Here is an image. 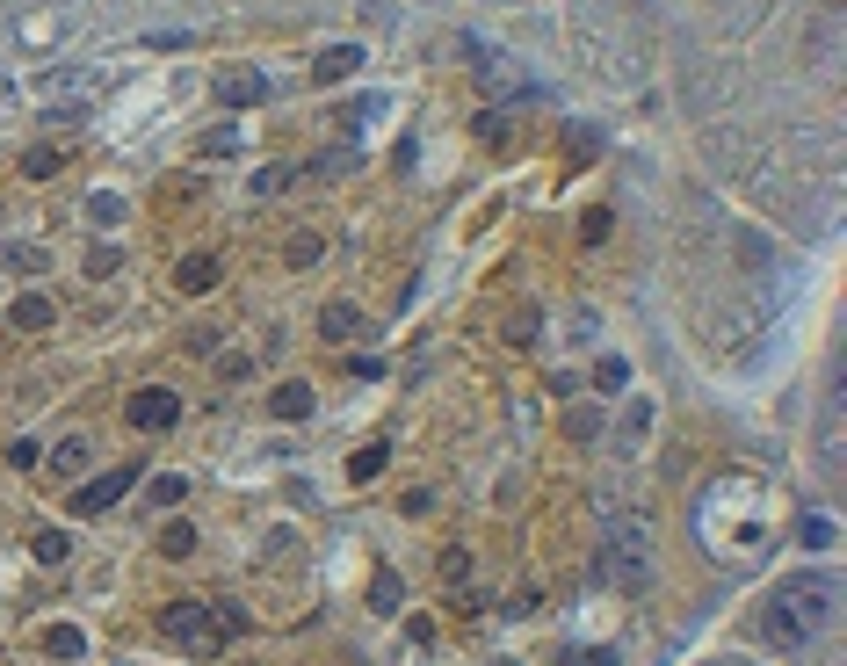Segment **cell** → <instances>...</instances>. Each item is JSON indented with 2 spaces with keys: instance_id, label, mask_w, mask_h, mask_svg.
Masks as SVG:
<instances>
[{
  "instance_id": "obj_13",
  "label": "cell",
  "mask_w": 847,
  "mask_h": 666,
  "mask_svg": "<svg viewBox=\"0 0 847 666\" xmlns=\"http://www.w3.org/2000/svg\"><path fill=\"white\" fill-rule=\"evenodd\" d=\"M384 464H391V449H384V442H370V449H355V457H348V478H355V486H370Z\"/></svg>"
},
{
  "instance_id": "obj_29",
  "label": "cell",
  "mask_w": 847,
  "mask_h": 666,
  "mask_svg": "<svg viewBox=\"0 0 847 666\" xmlns=\"http://www.w3.org/2000/svg\"><path fill=\"white\" fill-rule=\"evenodd\" d=\"M290 181H297L290 167H268V174H254V189H261V196H276V189H290Z\"/></svg>"
},
{
  "instance_id": "obj_6",
  "label": "cell",
  "mask_w": 847,
  "mask_h": 666,
  "mask_svg": "<svg viewBox=\"0 0 847 666\" xmlns=\"http://www.w3.org/2000/svg\"><path fill=\"white\" fill-rule=\"evenodd\" d=\"M471 58H478V73H486V87H493V95H529V80L514 73L507 58H493V51H478V44H471Z\"/></svg>"
},
{
  "instance_id": "obj_14",
  "label": "cell",
  "mask_w": 847,
  "mask_h": 666,
  "mask_svg": "<svg viewBox=\"0 0 847 666\" xmlns=\"http://www.w3.org/2000/svg\"><path fill=\"white\" fill-rule=\"evenodd\" d=\"M29 551H37V565H66V558H73V536H66V529H37V543H29Z\"/></svg>"
},
{
  "instance_id": "obj_25",
  "label": "cell",
  "mask_w": 847,
  "mask_h": 666,
  "mask_svg": "<svg viewBox=\"0 0 847 666\" xmlns=\"http://www.w3.org/2000/svg\"><path fill=\"white\" fill-rule=\"evenodd\" d=\"M580 239H587V247H601V239H609V210H587V218H580Z\"/></svg>"
},
{
  "instance_id": "obj_7",
  "label": "cell",
  "mask_w": 847,
  "mask_h": 666,
  "mask_svg": "<svg viewBox=\"0 0 847 666\" xmlns=\"http://www.w3.org/2000/svg\"><path fill=\"white\" fill-rule=\"evenodd\" d=\"M0 276H44V247H29V239H0Z\"/></svg>"
},
{
  "instance_id": "obj_28",
  "label": "cell",
  "mask_w": 847,
  "mask_h": 666,
  "mask_svg": "<svg viewBox=\"0 0 847 666\" xmlns=\"http://www.w3.org/2000/svg\"><path fill=\"white\" fill-rule=\"evenodd\" d=\"M804 543H811V551H826V543H833V522H826V514H811V522H804Z\"/></svg>"
},
{
  "instance_id": "obj_20",
  "label": "cell",
  "mask_w": 847,
  "mask_h": 666,
  "mask_svg": "<svg viewBox=\"0 0 847 666\" xmlns=\"http://www.w3.org/2000/svg\"><path fill=\"white\" fill-rule=\"evenodd\" d=\"M160 551H167V558H189V551H196V529H189V522H167V529H160Z\"/></svg>"
},
{
  "instance_id": "obj_11",
  "label": "cell",
  "mask_w": 847,
  "mask_h": 666,
  "mask_svg": "<svg viewBox=\"0 0 847 666\" xmlns=\"http://www.w3.org/2000/svg\"><path fill=\"white\" fill-rule=\"evenodd\" d=\"M355 66H362V44H341V51H326V58H319V66H312V73H319L326 87H334V80H348Z\"/></svg>"
},
{
  "instance_id": "obj_27",
  "label": "cell",
  "mask_w": 847,
  "mask_h": 666,
  "mask_svg": "<svg viewBox=\"0 0 847 666\" xmlns=\"http://www.w3.org/2000/svg\"><path fill=\"white\" fill-rule=\"evenodd\" d=\"M87 218H102V225H116V218H124V203H116V196H109V189H102V196H95V203H87Z\"/></svg>"
},
{
  "instance_id": "obj_5",
  "label": "cell",
  "mask_w": 847,
  "mask_h": 666,
  "mask_svg": "<svg viewBox=\"0 0 847 666\" xmlns=\"http://www.w3.org/2000/svg\"><path fill=\"white\" fill-rule=\"evenodd\" d=\"M218 102L225 109H261L268 102V73L261 66H225L218 73Z\"/></svg>"
},
{
  "instance_id": "obj_2",
  "label": "cell",
  "mask_w": 847,
  "mask_h": 666,
  "mask_svg": "<svg viewBox=\"0 0 847 666\" xmlns=\"http://www.w3.org/2000/svg\"><path fill=\"white\" fill-rule=\"evenodd\" d=\"M160 630H167L174 645H189V652H218V638H225L218 609H203V601H167V609H160Z\"/></svg>"
},
{
  "instance_id": "obj_1",
  "label": "cell",
  "mask_w": 847,
  "mask_h": 666,
  "mask_svg": "<svg viewBox=\"0 0 847 666\" xmlns=\"http://www.w3.org/2000/svg\"><path fill=\"white\" fill-rule=\"evenodd\" d=\"M833 623H840V580L819 572V565L790 572V580L775 587V601H768V638L775 645H811Z\"/></svg>"
},
{
  "instance_id": "obj_8",
  "label": "cell",
  "mask_w": 847,
  "mask_h": 666,
  "mask_svg": "<svg viewBox=\"0 0 847 666\" xmlns=\"http://www.w3.org/2000/svg\"><path fill=\"white\" fill-rule=\"evenodd\" d=\"M22 333H51V319H58V305H51V297L44 290H29V297H15V312H8Z\"/></svg>"
},
{
  "instance_id": "obj_15",
  "label": "cell",
  "mask_w": 847,
  "mask_h": 666,
  "mask_svg": "<svg viewBox=\"0 0 847 666\" xmlns=\"http://www.w3.org/2000/svg\"><path fill=\"white\" fill-rule=\"evenodd\" d=\"M276 413H283V420H305V413H312V384H283V391H276Z\"/></svg>"
},
{
  "instance_id": "obj_10",
  "label": "cell",
  "mask_w": 847,
  "mask_h": 666,
  "mask_svg": "<svg viewBox=\"0 0 847 666\" xmlns=\"http://www.w3.org/2000/svg\"><path fill=\"white\" fill-rule=\"evenodd\" d=\"M58 167H66V145H29V153H22V174L29 181H51Z\"/></svg>"
},
{
  "instance_id": "obj_24",
  "label": "cell",
  "mask_w": 847,
  "mask_h": 666,
  "mask_svg": "<svg viewBox=\"0 0 847 666\" xmlns=\"http://www.w3.org/2000/svg\"><path fill=\"white\" fill-rule=\"evenodd\" d=\"M174 500H189V478H153V507H174Z\"/></svg>"
},
{
  "instance_id": "obj_17",
  "label": "cell",
  "mask_w": 847,
  "mask_h": 666,
  "mask_svg": "<svg viewBox=\"0 0 847 666\" xmlns=\"http://www.w3.org/2000/svg\"><path fill=\"white\" fill-rule=\"evenodd\" d=\"M87 457H95V449L73 435V442H58V449H51V471H87Z\"/></svg>"
},
{
  "instance_id": "obj_21",
  "label": "cell",
  "mask_w": 847,
  "mask_h": 666,
  "mask_svg": "<svg viewBox=\"0 0 847 666\" xmlns=\"http://www.w3.org/2000/svg\"><path fill=\"white\" fill-rule=\"evenodd\" d=\"M319 326H326V341H348V333H355V305H326Z\"/></svg>"
},
{
  "instance_id": "obj_19",
  "label": "cell",
  "mask_w": 847,
  "mask_h": 666,
  "mask_svg": "<svg viewBox=\"0 0 847 666\" xmlns=\"http://www.w3.org/2000/svg\"><path fill=\"white\" fill-rule=\"evenodd\" d=\"M594 384H601V391H623V384H630V362H623V355H601V362H594Z\"/></svg>"
},
{
  "instance_id": "obj_23",
  "label": "cell",
  "mask_w": 847,
  "mask_h": 666,
  "mask_svg": "<svg viewBox=\"0 0 847 666\" xmlns=\"http://www.w3.org/2000/svg\"><path fill=\"white\" fill-rule=\"evenodd\" d=\"M565 428L587 442V435H601V413H594V406H572V413H565Z\"/></svg>"
},
{
  "instance_id": "obj_22",
  "label": "cell",
  "mask_w": 847,
  "mask_h": 666,
  "mask_svg": "<svg viewBox=\"0 0 847 666\" xmlns=\"http://www.w3.org/2000/svg\"><path fill=\"white\" fill-rule=\"evenodd\" d=\"M319 261V232H297L290 239V268H312Z\"/></svg>"
},
{
  "instance_id": "obj_32",
  "label": "cell",
  "mask_w": 847,
  "mask_h": 666,
  "mask_svg": "<svg viewBox=\"0 0 847 666\" xmlns=\"http://www.w3.org/2000/svg\"><path fill=\"white\" fill-rule=\"evenodd\" d=\"M0 102H8V80H0Z\"/></svg>"
},
{
  "instance_id": "obj_4",
  "label": "cell",
  "mask_w": 847,
  "mask_h": 666,
  "mask_svg": "<svg viewBox=\"0 0 847 666\" xmlns=\"http://www.w3.org/2000/svg\"><path fill=\"white\" fill-rule=\"evenodd\" d=\"M131 486H138V464H116V471H102V478H95V486H80V493H73V514H109Z\"/></svg>"
},
{
  "instance_id": "obj_26",
  "label": "cell",
  "mask_w": 847,
  "mask_h": 666,
  "mask_svg": "<svg viewBox=\"0 0 847 666\" xmlns=\"http://www.w3.org/2000/svg\"><path fill=\"white\" fill-rule=\"evenodd\" d=\"M442 580L464 587V580H471V558H464V551H442Z\"/></svg>"
},
{
  "instance_id": "obj_16",
  "label": "cell",
  "mask_w": 847,
  "mask_h": 666,
  "mask_svg": "<svg viewBox=\"0 0 847 666\" xmlns=\"http://www.w3.org/2000/svg\"><path fill=\"white\" fill-rule=\"evenodd\" d=\"M44 645H51V659H80V652H87V630H73V623H58V630H51Z\"/></svg>"
},
{
  "instance_id": "obj_31",
  "label": "cell",
  "mask_w": 847,
  "mask_h": 666,
  "mask_svg": "<svg viewBox=\"0 0 847 666\" xmlns=\"http://www.w3.org/2000/svg\"><path fill=\"white\" fill-rule=\"evenodd\" d=\"M572 666H616V652H572Z\"/></svg>"
},
{
  "instance_id": "obj_12",
  "label": "cell",
  "mask_w": 847,
  "mask_h": 666,
  "mask_svg": "<svg viewBox=\"0 0 847 666\" xmlns=\"http://www.w3.org/2000/svg\"><path fill=\"white\" fill-rule=\"evenodd\" d=\"M102 73H87V66H58V73H44L37 87H44V95H80V87H95Z\"/></svg>"
},
{
  "instance_id": "obj_30",
  "label": "cell",
  "mask_w": 847,
  "mask_h": 666,
  "mask_svg": "<svg viewBox=\"0 0 847 666\" xmlns=\"http://www.w3.org/2000/svg\"><path fill=\"white\" fill-rule=\"evenodd\" d=\"M478 138L500 145V138H507V116H500V109H486V116H478Z\"/></svg>"
},
{
  "instance_id": "obj_9",
  "label": "cell",
  "mask_w": 847,
  "mask_h": 666,
  "mask_svg": "<svg viewBox=\"0 0 847 666\" xmlns=\"http://www.w3.org/2000/svg\"><path fill=\"white\" fill-rule=\"evenodd\" d=\"M174 283H181V290H189V297H203L210 283H218V254H189V261H181V268H174Z\"/></svg>"
},
{
  "instance_id": "obj_33",
  "label": "cell",
  "mask_w": 847,
  "mask_h": 666,
  "mask_svg": "<svg viewBox=\"0 0 847 666\" xmlns=\"http://www.w3.org/2000/svg\"><path fill=\"white\" fill-rule=\"evenodd\" d=\"M638 8H659V0H638Z\"/></svg>"
},
{
  "instance_id": "obj_18",
  "label": "cell",
  "mask_w": 847,
  "mask_h": 666,
  "mask_svg": "<svg viewBox=\"0 0 847 666\" xmlns=\"http://www.w3.org/2000/svg\"><path fill=\"white\" fill-rule=\"evenodd\" d=\"M370 601H377V609H399V601H406V580H399V572H377V580H370Z\"/></svg>"
},
{
  "instance_id": "obj_3",
  "label": "cell",
  "mask_w": 847,
  "mask_h": 666,
  "mask_svg": "<svg viewBox=\"0 0 847 666\" xmlns=\"http://www.w3.org/2000/svg\"><path fill=\"white\" fill-rule=\"evenodd\" d=\"M124 420H131V428L138 435H160V428H174V420H181V399H174V391H131V406H124Z\"/></svg>"
}]
</instances>
